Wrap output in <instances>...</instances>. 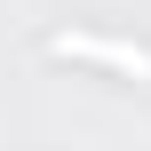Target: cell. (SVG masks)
Segmentation results:
<instances>
[{"label": "cell", "instance_id": "6da1fadb", "mask_svg": "<svg viewBox=\"0 0 151 151\" xmlns=\"http://www.w3.org/2000/svg\"><path fill=\"white\" fill-rule=\"evenodd\" d=\"M48 48H56V56H88V64H111V72L151 80V48H135V40H104V32H48Z\"/></svg>", "mask_w": 151, "mask_h": 151}]
</instances>
